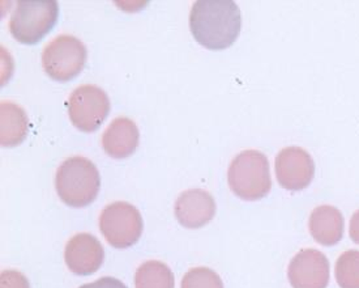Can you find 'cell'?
Returning a JSON list of instances; mask_svg holds the SVG:
<instances>
[{
  "label": "cell",
  "mask_w": 359,
  "mask_h": 288,
  "mask_svg": "<svg viewBox=\"0 0 359 288\" xmlns=\"http://www.w3.org/2000/svg\"><path fill=\"white\" fill-rule=\"evenodd\" d=\"M189 28L204 48H230L242 28L241 11L231 0H198L191 10Z\"/></svg>",
  "instance_id": "1"
},
{
  "label": "cell",
  "mask_w": 359,
  "mask_h": 288,
  "mask_svg": "<svg viewBox=\"0 0 359 288\" xmlns=\"http://www.w3.org/2000/svg\"><path fill=\"white\" fill-rule=\"evenodd\" d=\"M101 178L95 164L83 156H74L60 164L55 176L57 195L67 206L81 209L95 201Z\"/></svg>",
  "instance_id": "2"
},
{
  "label": "cell",
  "mask_w": 359,
  "mask_h": 288,
  "mask_svg": "<svg viewBox=\"0 0 359 288\" xmlns=\"http://www.w3.org/2000/svg\"><path fill=\"white\" fill-rule=\"evenodd\" d=\"M231 192L243 201H259L272 189L269 163L264 154L248 150L236 155L229 166Z\"/></svg>",
  "instance_id": "3"
},
{
  "label": "cell",
  "mask_w": 359,
  "mask_h": 288,
  "mask_svg": "<svg viewBox=\"0 0 359 288\" xmlns=\"http://www.w3.org/2000/svg\"><path fill=\"white\" fill-rule=\"evenodd\" d=\"M55 0H20L10 20L11 34L21 44L34 45L57 24Z\"/></svg>",
  "instance_id": "4"
},
{
  "label": "cell",
  "mask_w": 359,
  "mask_h": 288,
  "mask_svg": "<svg viewBox=\"0 0 359 288\" xmlns=\"http://www.w3.org/2000/svg\"><path fill=\"white\" fill-rule=\"evenodd\" d=\"M86 45L68 34L57 36L48 42L42 53V66L48 77L57 81L75 79L86 66Z\"/></svg>",
  "instance_id": "5"
},
{
  "label": "cell",
  "mask_w": 359,
  "mask_h": 288,
  "mask_svg": "<svg viewBox=\"0 0 359 288\" xmlns=\"http://www.w3.org/2000/svg\"><path fill=\"white\" fill-rule=\"evenodd\" d=\"M100 230L114 248H130L142 237V215L127 202H114L101 212Z\"/></svg>",
  "instance_id": "6"
},
{
  "label": "cell",
  "mask_w": 359,
  "mask_h": 288,
  "mask_svg": "<svg viewBox=\"0 0 359 288\" xmlns=\"http://www.w3.org/2000/svg\"><path fill=\"white\" fill-rule=\"evenodd\" d=\"M110 112V100L104 89L93 84L76 88L68 98V115L80 131L93 133Z\"/></svg>",
  "instance_id": "7"
},
{
  "label": "cell",
  "mask_w": 359,
  "mask_h": 288,
  "mask_svg": "<svg viewBox=\"0 0 359 288\" xmlns=\"http://www.w3.org/2000/svg\"><path fill=\"white\" fill-rule=\"evenodd\" d=\"M278 183L290 192L304 190L313 180L315 163L311 155L301 147L281 150L274 163Z\"/></svg>",
  "instance_id": "8"
},
{
  "label": "cell",
  "mask_w": 359,
  "mask_h": 288,
  "mask_svg": "<svg viewBox=\"0 0 359 288\" xmlns=\"http://www.w3.org/2000/svg\"><path fill=\"white\" fill-rule=\"evenodd\" d=\"M287 278L293 288H327L331 278L330 261L319 250H301L289 263Z\"/></svg>",
  "instance_id": "9"
},
{
  "label": "cell",
  "mask_w": 359,
  "mask_h": 288,
  "mask_svg": "<svg viewBox=\"0 0 359 288\" xmlns=\"http://www.w3.org/2000/svg\"><path fill=\"white\" fill-rule=\"evenodd\" d=\"M65 259L74 274L86 277L102 266L104 250L93 235L79 233L67 242Z\"/></svg>",
  "instance_id": "10"
},
{
  "label": "cell",
  "mask_w": 359,
  "mask_h": 288,
  "mask_svg": "<svg viewBox=\"0 0 359 288\" xmlns=\"http://www.w3.org/2000/svg\"><path fill=\"white\" fill-rule=\"evenodd\" d=\"M174 212L183 227L196 230L207 225L215 218L216 202L203 189H189L178 197Z\"/></svg>",
  "instance_id": "11"
},
{
  "label": "cell",
  "mask_w": 359,
  "mask_h": 288,
  "mask_svg": "<svg viewBox=\"0 0 359 288\" xmlns=\"http://www.w3.org/2000/svg\"><path fill=\"white\" fill-rule=\"evenodd\" d=\"M140 142V133L133 119L115 118L102 135V147L113 159H126L136 151Z\"/></svg>",
  "instance_id": "12"
},
{
  "label": "cell",
  "mask_w": 359,
  "mask_h": 288,
  "mask_svg": "<svg viewBox=\"0 0 359 288\" xmlns=\"http://www.w3.org/2000/svg\"><path fill=\"white\" fill-rule=\"evenodd\" d=\"M344 216L336 207L323 204L310 215L309 230L313 240L324 247H333L344 236Z\"/></svg>",
  "instance_id": "13"
},
{
  "label": "cell",
  "mask_w": 359,
  "mask_h": 288,
  "mask_svg": "<svg viewBox=\"0 0 359 288\" xmlns=\"http://www.w3.org/2000/svg\"><path fill=\"white\" fill-rule=\"evenodd\" d=\"M1 114V135L3 147H15L22 143L28 135V115L25 110L10 101H3L0 105Z\"/></svg>",
  "instance_id": "14"
},
{
  "label": "cell",
  "mask_w": 359,
  "mask_h": 288,
  "mask_svg": "<svg viewBox=\"0 0 359 288\" xmlns=\"http://www.w3.org/2000/svg\"><path fill=\"white\" fill-rule=\"evenodd\" d=\"M174 286L175 280L170 268L161 261H147L136 270V288H174Z\"/></svg>",
  "instance_id": "15"
},
{
  "label": "cell",
  "mask_w": 359,
  "mask_h": 288,
  "mask_svg": "<svg viewBox=\"0 0 359 288\" xmlns=\"http://www.w3.org/2000/svg\"><path fill=\"white\" fill-rule=\"evenodd\" d=\"M334 275L340 288H359V250L342 253L334 268Z\"/></svg>",
  "instance_id": "16"
},
{
  "label": "cell",
  "mask_w": 359,
  "mask_h": 288,
  "mask_svg": "<svg viewBox=\"0 0 359 288\" xmlns=\"http://www.w3.org/2000/svg\"><path fill=\"white\" fill-rule=\"evenodd\" d=\"M180 288H224L222 279L208 268H195L186 273Z\"/></svg>",
  "instance_id": "17"
},
{
  "label": "cell",
  "mask_w": 359,
  "mask_h": 288,
  "mask_svg": "<svg viewBox=\"0 0 359 288\" xmlns=\"http://www.w3.org/2000/svg\"><path fill=\"white\" fill-rule=\"evenodd\" d=\"M0 288H30L28 279L16 270H6L1 273Z\"/></svg>",
  "instance_id": "18"
},
{
  "label": "cell",
  "mask_w": 359,
  "mask_h": 288,
  "mask_svg": "<svg viewBox=\"0 0 359 288\" xmlns=\"http://www.w3.org/2000/svg\"><path fill=\"white\" fill-rule=\"evenodd\" d=\"M80 288H127V286L119 279L104 277V278L98 279L92 283L83 284Z\"/></svg>",
  "instance_id": "19"
},
{
  "label": "cell",
  "mask_w": 359,
  "mask_h": 288,
  "mask_svg": "<svg viewBox=\"0 0 359 288\" xmlns=\"http://www.w3.org/2000/svg\"><path fill=\"white\" fill-rule=\"evenodd\" d=\"M349 235L350 239L359 245V210L350 219Z\"/></svg>",
  "instance_id": "20"
}]
</instances>
